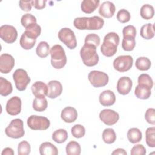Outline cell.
Segmentation results:
<instances>
[{"mask_svg": "<svg viewBox=\"0 0 155 155\" xmlns=\"http://www.w3.org/2000/svg\"><path fill=\"white\" fill-rule=\"evenodd\" d=\"M104 24V19L97 16L92 17H79L75 18L73 21L74 26L81 30H100L102 28Z\"/></svg>", "mask_w": 155, "mask_h": 155, "instance_id": "6da1fadb", "label": "cell"}, {"mask_svg": "<svg viewBox=\"0 0 155 155\" xmlns=\"http://www.w3.org/2000/svg\"><path fill=\"white\" fill-rule=\"evenodd\" d=\"M119 36L115 32H110L104 38L103 43L101 46V51L107 57H111L117 52L119 44Z\"/></svg>", "mask_w": 155, "mask_h": 155, "instance_id": "7a4b0ae2", "label": "cell"}, {"mask_svg": "<svg viewBox=\"0 0 155 155\" xmlns=\"http://www.w3.org/2000/svg\"><path fill=\"white\" fill-rule=\"evenodd\" d=\"M80 56L83 63L88 67H93L97 64L99 58L96 52V47L94 45L84 44L80 50Z\"/></svg>", "mask_w": 155, "mask_h": 155, "instance_id": "3957f363", "label": "cell"}, {"mask_svg": "<svg viewBox=\"0 0 155 155\" xmlns=\"http://www.w3.org/2000/svg\"><path fill=\"white\" fill-rule=\"evenodd\" d=\"M51 65L56 69L62 68L67 63V56L63 47L59 44L53 45L50 51Z\"/></svg>", "mask_w": 155, "mask_h": 155, "instance_id": "277c9868", "label": "cell"}, {"mask_svg": "<svg viewBox=\"0 0 155 155\" xmlns=\"http://www.w3.org/2000/svg\"><path fill=\"white\" fill-rule=\"evenodd\" d=\"M5 133L8 137L13 139H19L24 136L23 121L20 119H13L6 127Z\"/></svg>", "mask_w": 155, "mask_h": 155, "instance_id": "5b68a950", "label": "cell"}, {"mask_svg": "<svg viewBox=\"0 0 155 155\" xmlns=\"http://www.w3.org/2000/svg\"><path fill=\"white\" fill-rule=\"evenodd\" d=\"M27 124L28 127L31 130H45L49 128L50 122L46 117L31 115L27 119Z\"/></svg>", "mask_w": 155, "mask_h": 155, "instance_id": "8992f818", "label": "cell"}, {"mask_svg": "<svg viewBox=\"0 0 155 155\" xmlns=\"http://www.w3.org/2000/svg\"><path fill=\"white\" fill-rule=\"evenodd\" d=\"M58 38L69 49L73 50L77 46L74 33L69 28H62L58 32Z\"/></svg>", "mask_w": 155, "mask_h": 155, "instance_id": "52a82bcc", "label": "cell"}, {"mask_svg": "<svg viewBox=\"0 0 155 155\" xmlns=\"http://www.w3.org/2000/svg\"><path fill=\"white\" fill-rule=\"evenodd\" d=\"M13 79L16 88L19 91H24L30 82V78L27 71L22 68H18L13 74Z\"/></svg>", "mask_w": 155, "mask_h": 155, "instance_id": "ba28073f", "label": "cell"}, {"mask_svg": "<svg viewBox=\"0 0 155 155\" xmlns=\"http://www.w3.org/2000/svg\"><path fill=\"white\" fill-rule=\"evenodd\" d=\"M88 79L90 84L96 88L104 87L109 81V77L107 73L97 70L91 71L88 73Z\"/></svg>", "mask_w": 155, "mask_h": 155, "instance_id": "9c48e42d", "label": "cell"}, {"mask_svg": "<svg viewBox=\"0 0 155 155\" xmlns=\"http://www.w3.org/2000/svg\"><path fill=\"white\" fill-rule=\"evenodd\" d=\"M133 59L130 55H121L117 57L113 61V67L119 72L128 71L133 66Z\"/></svg>", "mask_w": 155, "mask_h": 155, "instance_id": "30bf717a", "label": "cell"}, {"mask_svg": "<svg viewBox=\"0 0 155 155\" xmlns=\"http://www.w3.org/2000/svg\"><path fill=\"white\" fill-rule=\"evenodd\" d=\"M0 37L4 42L12 44L16 41L18 32L13 25H3L0 27Z\"/></svg>", "mask_w": 155, "mask_h": 155, "instance_id": "8fae6325", "label": "cell"}, {"mask_svg": "<svg viewBox=\"0 0 155 155\" xmlns=\"http://www.w3.org/2000/svg\"><path fill=\"white\" fill-rule=\"evenodd\" d=\"M99 119L105 125L111 126L118 121L119 115L118 113L113 110L104 109L100 112Z\"/></svg>", "mask_w": 155, "mask_h": 155, "instance_id": "7c38bea8", "label": "cell"}, {"mask_svg": "<svg viewBox=\"0 0 155 155\" xmlns=\"http://www.w3.org/2000/svg\"><path fill=\"white\" fill-rule=\"evenodd\" d=\"M21 99L18 96H13L8 100L6 104V111L12 116L19 114L21 111Z\"/></svg>", "mask_w": 155, "mask_h": 155, "instance_id": "4fadbf2b", "label": "cell"}, {"mask_svg": "<svg viewBox=\"0 0 155 155\" xmlns=\"http://www.w3.org/2000/svg\"><path fill=\"white\" fill-rule=\"evenodd\" d=\"M15 59L12 55L2 54L0 56V71L4 74L10 73L15 65Z\"/></svg>", "mask_w": 155, "mask_h": 155, "instance_id": "5bb4252c", "label": "cell"}, {"mask_svg": "<svg viewBox=\"0 0 155 155\" xmlns=\"http://www.w3.org/2000/svg\"><path fill=\"white\" fill-rule=\"evenodd\" d=\"M133 82L131 79L127 76H123L119 79L117 82V92L122 95L128 94L131 90Z\"/></svg>", "mask_w": 155, "mask_h": 155, "instance_id": "9a60e30c", "label": "cell"}, {"mask_svg": "<svg viewBox=\"0 0 155 155\" xmlns=\"http://www.w3.org/2000/svg\"><path fill=\"white\" fill-rule=\"evenodd\" d=\"M48 92L47 96L50 99H55L62 94V85L60 82L56 80L50 81L47 85Z\"/></svg>", "mask_w": 155, "mask_h": 155, "instance_id": "2e32d148", "label": "cell"}, {"mask_svg": "<svg viewBox=\"0 0 155 155\" xmlns=\"http://www.w3.org/2000/svg\"><path fill=\"white\" fill-rule=\"evenodd\" d=\"M116 10V7L114 4L109 1H105L100 5L99 9V13L105 18H111Z\"/></svg>", "mask_w": 155, "mask_h": 155, "instance_id": "e0dca14e", "label": "cell"}, {"mask_svg": "<svg viewBox=\"0 0 155 155\" xmlns=\"http://www.w3.org/2000/svg\"><path fill=\"white\" fill-rule=\"evenodd\" d=\"M99 101L102 106H111L116 102V96L111 90H104L100 94Z\"/></svg>", "mask_w": 155, "mask_h": 155, "instance_id": "ac0fdd59", "label": "cell"}, {"mask_svg": "<svg viewBox=\"0 0 155 155\" xmlns=\"http://www.w3.org/2000/svg\"><path fill=\"white\" fill-rule=\"evenodd\" d=\"M61 117L65 122L72 123L77 119L78 112L74 108L67 107L62 110Z\"/></svg>", "mask_w": 155, "mask_h": 155, "instance_id": "d6986e66", "label": "cell"}, {"mask_svg": "<svg viewBox=\"0 0 155 155\" xmlns=\"http://www.w3.org/2000/svg\"><path fill=\"white\" fill-rule=\"evenodd\" d=\"M31 88L32 93L35 97L45 96L47 94L48 87L43 82L37 81L35 82L32 85Z\"/></svg>", "mask_w": 155, "mask_h": 155, "instance_id": "ffe728a7", "label": "cell"}, {"mask_svg": "<svg viewBox=\"0 0 155 155\" xmlns=\"http://www.w3.org/2000/svg\"><path fill=\"white\" fill-rule=\"evenodd\" d=\"M39 153L41 155H57L58 150L56 146L50 142H45L39 146Z\"/></svg>", "mask_w": 155, "mask_h": 155, "instance_id": "44dd1931", "label": "cell"}, {"mask_svg": "<svg viewBox=\"0 0 155 155\" xmlns=\"http://www.w3.org/2000/svg\"><path fill=\"white\" fill-rule=\"evenodd\" d=\"M99 3V0H84L81 2V8L82 12L90 14L97 8Z\"/></svg>", "mask_w": 155, "mask_h": 155, "instance_id": "7402d4cb", "label": "cell"}, {"mask_svg": "<svg viewBox=\"0 0 155 155\" xmlns=\"http://www.w3.org/2000/svg\"><path fill=\"white\" fill-rule=\"evenodd\" d=\"M134 94L139 99H147L151 94V88L146 85L138 84L135 88Z\"/></svg>", "mask_w": 155, "mask_h": 155, "instance_id": "603a6c76", "label": "cell"}, {"mask_svg": "<svg viewBox=\"0 0 155 155\" xmlns=\"http://www.w3.org/2000/svg\"><path fill=\"white\" fill-rule=\"evenodd\" d=\"M127 139L131 143H136L139 142L142 138L141 131L137 128H131L127 132Z\"/></svg>", "mask_w": 155, "mask_h": 155, "instance_id": "cb8c5ba5", "label": "cell"}, {"mask_svg": "<svg viewBox=\"0 0 155 155\" xmlns=\"http://www.w3.org/2000/svg\"><path fill=\"white\" fill-rule=\"evenodd\" d=\"M24 33L28 38L36 39L41 35V27L37 23H35L26 27Z\"/></svg>", "mask_w": 155, "mask_h": 155, "instance_id": "d4e9b609", "label": "cell"}, {"mask_svg": "<svg viewBox=\"0 0 155 155\" xmlns=\"http://www.w3.org/2000/svg\"><path fill=\"white\" fill-rule=\"evenodd\" d=\"M140 36L145 39H151L154 36V26L151 23L143 25L140 31Z\"/></svg>", "mask_w": 155, "mask_h": 155, "instance_id": "484cf974", "label": "cell"}, {"mask_svg": "<svg viewBox=\"0 0 155 155\" xmlns=\"http://www.w3.org/2000/svg\"><path fill=\"white\" fill-rule=\"evenodd\" d=\"M48 102L45 96L35 97L33 101V108L36 111L41 112L46 110Z\"/></svg>", "mask_w": 155, "mask_h": 155, "instance_id": "4316f807", "label": "cell"}, {"mask_svg": "<svg viewBox=\"0 0 155 155\" xmlns=\"http://www.w3.org/2000/svg\"><path fill=\"white\" fill-rule=\"evenodd\" d=\"M13 87L9 81L6 79L0 77V94L2 96H7L12 93Z\"/></svg>", "mask_w": 155, "mask_h": 155, "instance_id": "83f0119b", "label": "cell"}, {"mask_svg": "<svg viewBox=\"0 0 155 155\" xmlns=\"http://www.w3.org/2000/svg\"><path fill=\"white\" fill-rule=\"evenodd\" d=\"M50 51V45L45 41L40 42L36 48V54L41 58H44L48 56Z\"/></svg>", "mask_w": 155, "mask_h": 155, "instance_id": "f1b7e54d", "label": "cell"}, {"mask_svg": "<svg viewBox=\"0 0 155 155\" xmlns=\"http://www.w3.org/2000/svg\"><path fill=\"white\" fill-rule=\"evenodd\" d=\"M102 139L105 143L111 144L116 140V134L113 128H105L102 133Z\"/></svg>", "mask_w": 155, "mask_h": 155, "instance_id": "f546056e", "label": "cell"}, {"mask_svg": "<svg viewBox=\"0 0 155 155\" xmlns=\"http://www.w3.org/2000/svg\"><path fill=\"white\" fill-rule=\"evenodd\" d=\"M68 138L67 131L65 129H58L52 134V139L58 143L65 142Z\"/></svg>", "mask_w": 155, "mask_h": 155, "instance_id": "4dcf8cb0", "label": "cell"}, {"mask_svg": "<svg viewBox=\"0 0 155 155\" xmlns=\"http://www.w3.org/2000/svg\"><path fill=\"white\" fill-rule=\"evenodd\" d=\"M140 14L143 19L146 20L150 19L154 15V7L151 5L148 4H144L140 8Z\"/></svg>", "mask_w": 155, "mask_h": 155, "instance_id": "1f68e13d", "label": "cell"}, {"mask_svg": "<svg viewBox=\"0 0 155 155\" xmlns=\"http://www.w3.org/2000/svg\"><path fill=\"white\" fill-rule=\"evenodd\" d=\"M151 61L147 57H139L138 58L135 63L136 67L141 71H147L151 67Z\"/></svg>", "mask_w": 155, "mask_h": 155, "instance_id": "d6a6232c", "label": "cell"}, {"mask_svg": "<svg viewBox=\"0 0 155 155\" xmlns=\"http://www.w3.org/2000/svg\"><path fill=\"white\" fill-rule=\"evenodd\" d=\"M65 150L68 155H79L81 152V148L78 142L70 141L67 143Z\"/></svg>", "mask_w": 155, "mask_h": 155, "instance_id": "836d02e7", "label": "cell"}, {"mask_svg": "<svg viewBox=\"0 0 155 155\" xmlns=\"http://www.w3.org/2000/svg\"><path fill=\"white\" fill-rule=\"evenodd\" d=\"M36 39L28 38L25 35L24 33L21 36L19 44L21 47L25 50H30L35 45Z\"/></svg>", "mask_w": 155, "mask_h": 155, "instance_id": "e575fe53", "label": "cell"}, {"mask_svg": "<svg viewBox=\"0 0 155 155\" xmlns=\"http://www.w3.org/2000/svg\"><path fill=\"white\" fill-rule=\"evenodd\" d=\"M136 45L135 38L131 36L123 37L122 42V47L124 50L130 51H132Z\"/></svg>", "mask_w": 155, "mask_h": 155, "instance_id": "d590c367", "label": "cell"}, {"mask_svg": "<svg viewBox=\"0 0 155 155\" xmlns=\"http://www.w3.org/2000/svg\"><path fill=\"white\" fill-rule=\"evenodd\" d=\"M155 127H149L145 131V141L147 145L151 148L155 147V138H154Z\"/></svg>", "mask_w": 155, "mask_h": 155, "instance_id": "8d00e7d4", "label": "cell"}, {"mask_svg": "<svg viewBox=\"0 0 155 155\" xmlns=\"http://www.w3.org/2000/svg\"><path fill=\"white\" fill-rule=\"evenodd\" d=\"M137 82H138V84L146 85L151 89L153 86V79L151 78V76L148 74L143 73L139 75L138 77Z\"/></svg>", "mask_w": 155, "mask_h": 155, "instance_id": "74e56055", "label": "cell"}, {"mask_svg": "<svg viewBox=\"0 0 155 155\" xmlns=\"http://www.w3.org/2000/svg\"><path fill=\"white\" fill-rule=\"evenodd\" d=\"M36 18L32 14L26 13L22 15L21 19V22L23 27L25 28L28 27L29 25L36 23Z\"/></svg>", "mask_w": 155, "mask_h": 155, "instance_id": "f35d334b", "label": "cell"}, {"mask_svg": "<svg viewBox=\"0 0 155 155\" xmlns=\"http://www.w3.org/2000/svg\"><path fill=\"white\" fill-rule=\"evenodd\" d=\"M100 42V37L95 33L88 34L85 36V44L92 45L96 47L99 45Z\"/></svg>", "mask_w": 155, "mask_h": 155, "instance_id": "ab89813d", "label": "cell"}, {"mask_svg": "<svg viewBox=\"0 0 155 155\" xmlns=\"http://www.w3.org/2000/svg\"><path fill=\"white\" fill-rule=\"evenodd\" d=\"M71 132L73 137L76 138H81L85 134V129L82 125L76 124L72 127Z\"/></svg>", "mask_w": 155, "mask_h": 155, "instance_id": "60d3db41", "label": "cell"}, {"mask_svg": "<svg viewBox=\"0 0 155 155\" xmlns=\"http://www.w3.org/2000/svg\"><path fill=\"white\" fill-rule=\"evenodd\" d=\"M31 150L30 143L25 140L21 142L18 146V155H28Z\"/></svg>", "mask_w": 155, "mask_h": 155, "instance_id": "b9f144b4", "label": "cell"}, {"mask_svg": "<svg viewBox=\"0 0 155 155\" xmlns=\"http://www.w3.org/2000/svg\"><path fill=\"white\" fill-rule=\"evenodd\" d=\"M117 19L121 23L128 22L131 18L130 12L125 9L119 10L116 15Z\"/></svg>", "mask_w": 155, "mask_h": 155, "instance_id": "7bdbcfd3", "label": "cell"}, {"mask_svg": "<svg viewBox=\"0 0 155 155\" xmlns=\"http://www.w3.org/2000/svg\"><path fill=\"white\" fill-rule=\"evenodd\" d=\"M122 34L123 37L131 36L135 38L136 35V28L132 25H128L127 26H125L122 30Z\"/></svg>", "mask_w": 155, "mask_h": 155, "instance_id": "ee69618b", "label": "cell"}, {"mask_svg": "<svg viewBox=\"0 0 155 155\" xmlns=\"http://www.w3.org/2000/svg\"><path fill=\"white\" fill-rule=\"evenodd\" d=\"M146 121L151 125L155 124V110L154 108H148L145 114Z\"/></svg>", "mask_w": 155, "mask_h": 155, "instance_id": "f6af8a7d", "label": "cell"}, {"mask_svg": "<svg viewBox=\"0 0 155 155\" xmlns=\"http://www.w3.org/2000/svg\"><path fill=\"white\" fill-rule=\"evenodd\" d=\"M131 155H144L146 154V149L142 144H137L133 147L130 152Z\"/></svg>", "mask_w": 155, "mask_h": 155, "instance_id": "bcb514c9", "label": "cell"}, {"mask_svg": "<svg viewBox=\"0 0 155 155\" xmlns=\"http://www.w3.org/2000/svg\"><path fill=\"white\" fill-rule=\"evenodd\" d=\"M19 5L23 11L29 12L33 6L32 1H20L19 2Z\"/></svg>", "mask_w": 155, "mask_h": 155, "instance_id": "7dc6e473", "label": "cell"}, {"mask_svg": "<svg viewBox=\"0 0 155 155\" xmlns=\"http://www.w3.org/2000/svg\"><path fill=\"white\" fill-rule=\"evenodd\" d=\"M47 1L44 0H34L32 1V5L36 9L41 10L45 7V4Z\"/></svg>", "mask_w": 155, "mask_h": 155, "instance_id": "c3c4849f", "label": "cell"}, {"mask_svg": "<svg viewBox=\"0 0 155 155\" xmlns=\"http://www.w3.org/2000/svg\"><path fill=\"white\" fill-rule=\"evenodd\" d=\"M113 155H127V152L123 148H117L114 151H113L111 153Z\"/></svg>", "mask_w": 155, "mask_h": 155, "instance_id": "681fc988", "label": "cell"}, {"mask_svg": "<svg viewBox=\"0 0 155 155\" xmlns=\"http://www.w3.org/2000/svg\"><path fill=\"white\" fill-rule=\"evenodd\" d=\"M2 155H13L14 154V152L13 150H12V148H9V147H7L5 148L2 153H1Z\"/></svg>", "mask_w": 155, "mask_h": 155, "instance_id": "f907efd6", "label": "cell"}]
</instances>
